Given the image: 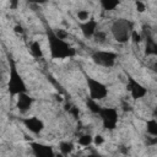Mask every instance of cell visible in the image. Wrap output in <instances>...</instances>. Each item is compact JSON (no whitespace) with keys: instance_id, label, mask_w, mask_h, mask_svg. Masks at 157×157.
<instances>
[{"instance_id":"cell-1","label":"cell","mask_w":157,"mask_h":157,"mask_svg":"<svg viewBox=\"0 0 157 157\" xmlns=\"http://www.w3.org/2000/svg\"><path fill=\"white\" fill-rule=\"evenodd\" d=\"M48 44L52 59H66L75 55V49H72L69 43L64 39H60L55 32L48 31Z\"/></svg>"},{"instance_id":"cell-2","label":"cell","mask_w":157,"mask_h":157,"mask_svg":"<svg viewBox=\"0 0 157 157\" xmlns=\"http://www.w3.org/2000/svg\"><path fill=\"white\" fill-rule=\"evenodd\" d=\"M134 31V23L125 18L115 20L110 27V32L118 43H125L130 39Z\"/></svg>"},{"instance_id":"cell-3","label":"cell","mask_w":157,"mask_h":157,"mask_svg":"<svg viewBox=\"0 0 157 157\" xmlns=\"http://www.w3.org/2000/svg\"><path fill=\"white\" fill-rule=\"evenodd\" d=\"M7 91L11 96H18L21 93L27 92L26 83L17 71V67L15 63L11 60L10 61V74H9V82H7Z\"/></svg>"},{"instance_id":"cell-4","label":"cell","mask_w":157,"mask_h":157,"mask_svg":"<svg viewBox=\"0 0 157 157\" xmlns=\"http://www.w3.org/2000/svg\"><path fill=\"white\" fill-rule=\"evenodd\" d=\"M86 82H87V87L90 91V98H92L94 101H99V99H103L107 97L108 88L104 83H102L98 80H94L92 77H87Z\"/></svg>"},{"instance_id":"cell-5","label":"cell","mask_w":157,"mask_h":157,"mask_svg":"<svg viewBox=\"0 0 157 157\" xmlns=\"http://www.w3.org/2000/svg\"><path fill=\"white\" fill-rule=\"evenodd\" d=\"M118 55L117 53L113 52H108V50H96L92 53L91 59L99 66H104V67H110L115 64Z\"/></svg>"},{"instance_id":"cell-6","label":"cell","mask_w":157,"mask_h":157,"mask_svg":"<svg viewBox=\"0 0 157 157\" xmlns=\"http://www.w3.org/2000/svg\"><path fill=\"white\" fill-rule=\"evenodd\" d=\"M103 128L107 130H114L118 123V112L115 108H103L101 109L99 114Z\"/></svg>"},{"instance_id":"cell-7","label":"cell","mask_w":157,"mask_h":157,"mask_svg":"<svg viewBox=\"0 0 157 157\" xmlns=\"http://www.w3.org/2000/svg\"><path fill=\"white\" fill-rule=\"evenodd\" d=\"M126 88L130 91L131 93V97L134 99H140L142 97L146 96L147 93V88L144 87L140 82H137L134 77L131 76H128V85H126Z\"/></svg>"},{"instance_id":"cell-8","label":"cell","mask_w":157,"mask_h":157,"mask_svg":"<svg viewBox=\"0 0 157 157\" xmlns=\"http://www.w3.org/2000/svg\"><path fill=\"white\" fill-rule=\"evenodd\" d=\"M29 146L34 157H55L53 148L48 145H44L40 142H31Z\"/></svg>"},{"instance_id":"cell-9","label":"cell","mask_w":157,"mask_h":157,"mask_svg":"<svg viewBox=\"0 0 157 157\" xmlns=\"http://www.w3.org/2000/svg\"><path fill=\"white\" fill-rule=\"evenodd\" d=\"M97 27H98V22H97V20H94L93 17H91V18H90L88 21H86V22H81V23H80V28H81L82 36H83L85 38L94 37L96 32L98 31Z\"/></svg>"},{"instance_id":"cell-10","label":"cell","mask_w":157,"mask_h":157,"mask_svg":"<svg viewBox=\"0 0 157 157\" xmlns=\"http://www.w3.org/2000/svg\"><path fill=\"white\" fill-rule=\"evenodd\" d=\"M22 123L25 124V126L33 134H39L43 128H44V124L40 119H38L37 117H31V118H25L22 120Z\"/></svg>"},{"instance_id":"cell-11","label":"cell","mask_w":157,"mask_h":157,"mask_svg":"<svg viewBox=\"0 0 157 157\" xmlns=\"http://www.w3.org/2000/svg\"><path fill=\"white\" fill-rule=\"evenodd\" d=\"M32 103H33V98L29 94H27V92L26 93H21V94L17 96L16 105H17V109L21 113H26L31 108Z\"/></svg>"},{"instance_id":"cell-12","label":"cell","mask_w":157,"mask_h":157,"mask_svg":"<svg viewBox=\"0 0 157 157\" xmlns=\"http://www.w3.org/2000/svg\"><path fill=\"white\" fill-rule=\"evenodd\" d=\"M145 53L147 55H157V42L155 39H152L150 36L146 38Z\"/></svg>"},{"instance_id":"cell-13","label":"cell","mask_w":157,"mask_h":157,"mask_svg":"<svg viewBox=\"0 0 157 157\" xmlns=\"http://www.w3.org/2000/svg\"><path fill=\"white\" fill-rule=\"evenodd\" d=\"M29 49H31V53H32V55L34 58H42L43 56V52H42L39 42H37V40L32 42L31 45H29Z\"/></svg>"},{"instance_id":"cell-14","label":"cell","mask_w":157,"mask_h":157,"mask_svg":"<svg viewBox=\"0 0 157 157\" xmlns=\"http://www.w3.org/2000/svg\"><path fill=\"white\" fill-rule=\"evenodd\" d=\"M86 104H87V108H88L93 114H99L102 107L97 103V101H94V99H92V98H88L87 102H86Z\"/></svg>"},{"instance_id":"cell-15","label":"cell","mask_w":157,"mask_h":157,"mask_svg":"<svg viewBox=\"0 0 157 157\" xmlns=\"http://www.w3.org/2000/svg\"><path fill=\"white\" fill-rule=\"evenodd\" d=\"M59 148H60V152H61L64 156H67V155L71 153V151L74 150V145H72V142L63 141V142H60Z\"/></svg>"},{"instance_id":"cell-16","label":"cell","mask_w":157,"mask_h":157,"mask_svg":"<svg viewBox=\"0 0 157 157\" xmlns=\"http://www.w3.org/2000/svg\"><path fill=\"white\" fill-rule=\"evenodd\" d=\"M146 129L151 136H157V120L156 119L148 120L146 124Z\"/></svg>"},{"instance_id":"cell-17","label":"cell","mask_w":157,"mask_h":157,"mask_svg":"<svg viewBox=\"0 0 157 157\" xmlns=\"http://www.w3.org/2000/svg\"><path fill=\"white\" fill-rule=\"evenodd\" d=\"M101 5L104 10L110 11V10H114L117 6H119V1L118 0H103L101 1Z\"/></svg>"},{"instance_id":"cell-18","label":"cell","mask_w":157,"mask_h":157,"mask_svg":"<svg viewBox=\"0 0 157 157\" xmlns=\"http://www.w3.org/2000/svg\"><path fill=\"white\" fill-rule=\"evenodd\" d=\"M92 142H93V137L88 134L78 137V145H81V146H90Z\"/></svg>"},{"instance_id":"cell-19","label":"cell","mask_w":157,"mask_h":157,"mask_svg":"<svg viewBox=\"0 0 157 157\" xmlns=\"http://www.w3.org/2000/svg\"><path fill=\"white\" fill-rule=\"evenodd\" d=\"M77 18L81 21V22H86L88 21L91 17H90V11L87 10H78L77 11Z\"/></svg>"},{"instance_id":"cell-20","label":"cell","mask_w":157,"mask_h":157,"mask_svg":"<svg viewBox=\"0 0 157 157\" xmlns=\"http://www.w3.org/2000/svg\"><path fill=\"white\" fill-rule=\"evenodd\" d=\"M94 38H96V40H98V42H104V39L107 38V34H105V32H103V31H97L96 34H94Z\"/></svg>"},{"instance_id":"cell-21","label":"cell","mask_w":157,"mask_h":157,"mask_svg":"<svg viewBox=\"0 0 157 157\" xmlns=\"http://www.w3.org/2000/svg\"><path fill=\"white\" fill-rule=\"evenodd\" d=\"M130 39H131L134 43H140V42H141V39H142V37H141V34H140V33H137V32L134 29V31H132V33H131Z\"/></svg>"},{"instance_id":"cell-22","label":"cell","mask_w":157,"mask_h":157,"mask_svg":"<svg viewBox=\"0 0 157 157\" xmlns=\"http://www.w3.org/2000/svg\"><path fill=\"white\" fill-rule=\"evenodd\" d=\"M135 6H136V10H137L139 12H144V11L146 10L145 4H144V2H141V1H136V2H135Z\"/></svg>"},{"instance_id":"cell-23","label":"cell","mask_w":157,"mask_h":157,"mask_svg":"<svg viewBox=\"0 0 157 157\" xmlns=\"http://www.w3.org/2000/svg\"><path fill=\"white\" fill-rule=\"evenodd\" d=\"M55 34H56L60 39H64V40H65V39H66V37H67V33H66L64 29H58V31L55 32Z\"/></svg>"},{"instance_id":"cell-24","label":"cell","mask_w":157,"mask_h":157,"mask_svg":"<svg viewBox=\"0 0 157 157\" xmlns=\"http://www.w3.org/2000/svg\"><path fill=\"white\" fill-rule=\"evenodd\" d=\"M146 144H147L148 146H152V145H157V136L147 137V140H146Z\"/></svg>"},{"instance_id":"cell-25","label":"cell","mask_w":157,"mask_h":157,"mask_svg":"<svg viewBox=\"0 0 157 157\" xmlns=\"http://www.w3.org/2000/svg\"><path fill=\"white\" fill-rule=\"evenodd\" d=\"M103 141H104V139H103V136H101V135H97V136L93 137V142H94L97 146H98V145H102Z\"/></svg>"},{"instance_id":"cell-26","label":"cell","mask_w":157,"mask_h":157,"mask_svg":"<svg viewBox=\"0 0 157 157\" xmlns=\"http://www.w3.org/2000/svg\"><path fill=\"white\" fill-rule=\"evenodd\" d=\"M69 113L70 114H72V117L74 118H78V108H76V107H71V109L69 110Z\"/></svg>"},{"instance_id":"cell-27","label":"cell","mask_w":157,"mask_h":157,"mask_svg":"<svg viewBox=\"0 0 157 157\" xmlns=\"http://www.w3.org/2000/svg\"><path fill=\"white\" fill-rule=\"evenodd\" d=\"M15 32H17V33H22V27H21V26H16V27H15Z\"/></svg>"},{"instance_id":"cell-28","label":"cell","mask_w":157,"mask_h":157,"mask_svg":"<svg viewBox=\"0 0 157 157\" xmlns=\"http://www.w3.org/2000/svg\"><path fill=\"white\" fill-rule=\"evenodd\" d=\"M152 70H153L155 72H157V63H155V64L152 65Z\"/></svg>"},{"instance_id":"cell-29","label":"cell","mask_w":157,"mask_h":157,"mask_svg":"<svg viewBox=\"0 0 157 157\" xmlns=\"http://www.w3.org/2000/svg\"><path fill=\"white\" fill-rule=\"evenodd\" d=\"M153 117H155V118H157V107L153 109Z\"/></svg>"},{"instance_id":"cell-30","label":"cell","mask_w":157,"mask_h":157,"mask_svg":"<svg viewBox=\"0 0 157 157\" xmlns=\"http://www.w3.org/2000/svg\"><path fill=\"white\" fill-rule=\"evenodd\" d=\"M88 157H101L99 155H91V156H88Z\"/></svg>"}]
</instances>
